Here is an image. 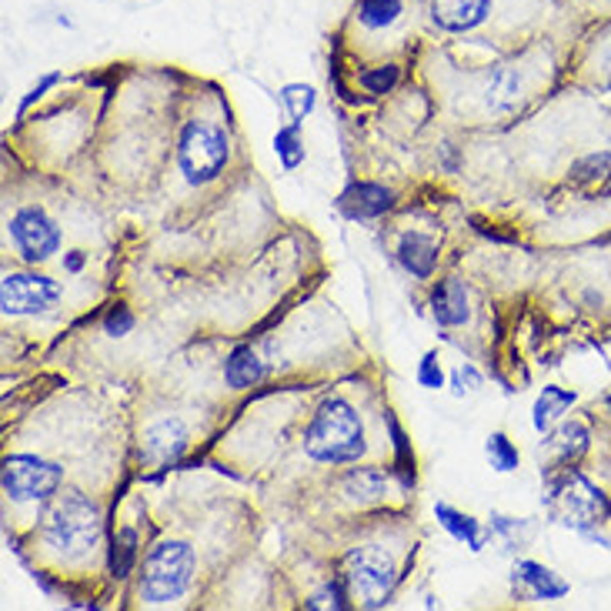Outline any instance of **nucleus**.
I'll return each instance as SVG.
<instances>
[{
  "instance_id": "obj_16",
  "label": "nucleus",
  "mask_w": 611,
  "mask_h": 611,
  "mask_svg": "<svg viewBox=\"0 0 611 611\" xmlns=\"http://www.w3.org/2000/svg\"><path fill=\"white\" fill-rule=\"evenodd\" d=\"M521 98V71L508 61L494 64L484 81V108L491 114H508Z\"/></svg>"
},
{
  "instance_id": "obj_22",
  "label": "nucleus",
  "mask_w": 611,
  "mask_h": 611,
  "mask_svg": "<svg viewBox=\"0 0 611 611\" xmlns=\"http://www.w3.org/2000/svg\"><path fill=\"white\" fill-rule=\"evenodd\" d=\"M404 18V0H358L354 21L364 31H391Z\"/></svg>"
},
{
  "instance_id": "obj_3",
  "label": "nucleus",
  "mask_w": 611,
  "mask_h": 611,
  "mask_svg": "<svg viewBox=\"0 0 611 611\" xmlns=\"http://www.w3.org/2000/svg\"><path fill=\"white\" fill-rule=\"evenodd\" d=\"M368 451L361 414L341 394L318 404L304 428V454L318 464H358Z\"/></svg>"
},
{
  "instance_id": "obj_30",
  "label": "nucleus",
  "mask_w": 611,
  "mask_h": 611,
  "mask_svg": "<svg viewBox=\"0 0 611 611\" xmlns=\"http://www.w3.org/2000/svg\"><path fill=\"white\" fill-rule=\"evenodd\" d=\"M354 604V598H351V591H348V581L344 578H334V581H328L318 594H311L308 598V608H334V611H344V608H351Z\"/></svg>"
},
{
  "instance_id": "obj_33",
  "label": "nucleus",
  "mask_w": 611,
  "mask_h": 611,
  "mask_svg": "<svg viewBox=\"0 0 611 611\" xmlns=\"http://www.w3.org/2000/svg\"><path fill=\"white\" fill-rule=\"evenodd\" d=\"M134 324H138V318H134V311L128 308V304H114L108 314H104V321H101V328H104V334L108 338H128L131 331H134Z\"/></svg>"
},
{
  "instance_id": "obj_35",
  "label": "nucleus",
  "mask_w": 611,
  "mask_h": 611,
  "mask_svg": "<svg viewBox=\"0 0 611 611\" xmlns=\"http://www.w3.org/2000/svg\"><path fill=\"white\" fill-rule=\"evenodd\" d=\"M61 81H64V74H61V71H48V74H41V78H38V84H34V88L24 94V101L18 104V118H24V114H28L41 98H48V91H54Z\"/></svg>"
},
{
  "instance_id": "obj_8",
  "label": "nucleus",
  "mask_w": 611,
  "mask_h": 611,
  "mask_svg": "<svg viewBox=\"0 0 611 611\" xmlns=\"http://www.w3.org/2000/svg\"><path fill=\"white\" fill-rule=\"evenodd\" d=\"M64 298V288L38 271H11L0 281V308L8 318H31L54 311Z\"/></svg>"
},
{
  "instance_id": "obj_32",
  "label": "nucleus",
  "mask_w": 611,
  "mask_h": 611,
  "mask_svg": "<svg viewBox=\"0 0 611 611\" xmlns=\"http://www.w3.org/2000/svg\"><path fill=\"white\" fill-rule=\"evenodd\" d=\"M448 384H451V394L454 398H464V394H478L484 388V378L474 364H458L451 374H448Z\"/></svg>"
},
{
  "instance_id": "obj_36",
  "label": "nucleus",
  "mask_w": 611,
  "mask_h": 611,
  "mask_svg": "<svg viewBox=\"0 0 611 611\" xmlns=\"http://www.w3.org/2000/svg\"><path fill=\"white\" fill-rule=\"evenodd\" d=\"M84 264H88V254H84V251H68V254H64V271H68V274H78Z\"/></svg>"
},
{
  "instance_id": "obj_4",
  "label": "nucleus",
  "mask_w": 611,
  "mask_h": 611,
  "mask_svg": "<svg viewBox=\"0 0 611 611\" xmlns=\"http://www.w3.org/2000/svg\"><path fill=\"white\" fill-rule=\"evenodd\" d=\"M194 568H198V558H194V548L188 541H178V538L158 541L148 551L144 568H141V581H138L141 601L151 608H164V604L181 601L184 591L191 588Z\"/></svg>"
},
{
  "instance_id": "obj_20",
  "label": "nucleus",
  "mask_w": 611,
  "mask_h": 611,
  "mask_svg": "<svg viewBox=\"0 0 611 611\" xmlns=\"http://www.w3.org/2000/svg\"><path fill=\"white\" fill-rule=\"evenodd\" d=\"M434 518H438V524L454 538V541H461L468 551H481L484 548V541H488V531H484V524L478 521V518H471L468 511H458L454 504H448V501H438L434 504Z\"/></svg>"
},
{
  "instance_id": "obj_10",
  "label": "nucleus",
  "mask_w": 611,
  "mask_h": 611,
  "mask_svg": "<svg viewBox=\"0 0 611 611\" xmlns=\"http://www.w3.org/2000/svg\"><path fill=\"white\" fill-rule=\"evenodd\" d=\"M191 444V431L181 418H161L154 421L141 438V464L148 468H171L184 458Z\"/></svg>"
},
{
  "instance_id": "obj_28",
  "label": "nucleus",
  "mask_w": 611,
  "mask_h": 611,
  "mask_svg": "<svg viewBox=\"0 0 611 611\" xmlns=\"http://www.w3.org/2000/svg\"><path fill=\"white\" fill-rule=\"evenodd\" d=\"M281 104H284V111L294 124H304V118H311V111L318 108V91L311 84H301V81L284 84L281 88Z\"/></svg>"
},
{
  "instance_id": "obj_37",
  "label": "nucleus",
  "mask_w": 611,
  "mask_h": 611,
  "mask_svg": "<svg viewBox=\"0 0 611 611\" xmlns=\"http://www.w3.org/2000/svg\"><path fill=\"white\" fill-rule=\"evenodd\" d=\"M608 408H611V398H608Z\"/></svg>"
},
{
  "instance_id": "obj_6",
  "label": "nucleus",
  "mask_w": 611,
  "mask_h": 611,
  "mask_svg": "<svg viewBox=\"0 0 611 611\" xmlns=\"http://www.w3.org/2000/svg\"><path fill=\"white\" fill-rule=\"evenodd\" d=\"M341 578L348 581V591L354 604L361 608H384L394 594L398 584V568L388 548L381 544H358L344 554V571Z\"/></svg>"
},
{
  "instance_id": "obj_19",
  "label": "nucleus",
  "mask_w": 611,
  "mask_h": 611,
  "mask_svg": "<svg viewBox=\"0 0 611 611\" xmlns=\"http://www.w3.org/2000/svg\"><path fill=\"white\" fill-rule=\"evenodd\" d=\"M264 374H268V368L251 344H238L224 358V381L231 391H251L264 381Z\"/></svg>"
},
{
  "instance_id": "obj_5",
  "label": "nucleus",
  "mask_w": 611,
  "mask_h": 611,
  "mask_svg": "<svg viewBox=\"0 0 611 611\" xmlns=\"http://www.w3.org/2000/svg\"><path fill=\"white\" fill-rule=\"evenodd\" d=\"M228 158H231V144H228V134L218 124L194 118L181 128L178 168H181V174L191 188H204V184L218 181L221 171L228 168Z\"/></svg>"
},
{
  "instance_id": "obj_11",
  "label": "nucleus",
  "mask_w": 611,
  "mask_h": 611,
  "mask_svg": "<svg viewBox=\"0 0 611 611\" xmlns=\"http://www.w3.org/2000/svg\"><path fill=\"white\" fill-rule=\"evenodd\" d=\"M491 0H428V21L448 38H464L491 18Z\"/></svg>"
},
{
  "instance_id": "obj_29",
  "label": "nucleus",
  "mask_w": 611,
  "mask_h": 611,
  "mask_svg": "<svg viewBox=\"0 0 611 611\" xmlns=\"http://www.w3.org/2000/svg\"><path fill=\"white\" fill-rule=\"evenodd\" d=\"M388 431H391V448H394V471L401 474V484L411 488L414 484V451L408 434L401 431V424L394 418H388Z\"/></svg>"
},
{
  "instance_id": "obj_18",
  "label": "nucleus",
  "mask_w": 611,
  "mask_h": 611,
  "mask_svg": "<svg viewBox=\"0 0 611 611\" xmlns=\"http://www.w3.org/2000/svg\"><path fill=\"white\" fill-rule=\"evenodd\" d=\"M514 581H521L538 601H561L571 591V584L558 571H551L548 564L528 561V558L514 561Z\"/></svg>"
},
{
  "instance_id": "obj_21",
  "label": "nucleus",
  "mask_w": 611,
  "mask_h": 611,
  "mask_svg": "<svg viewBox=\"0 0 611 611\" xmlns=\"http://www.w3.org/2000/svg\"><path fill=\"white\" fill-rule=\"evenodd\" d=\"M574 401H578L574 391L558 388V384H548V388L534 398V408H531V424H534V431H538V434L551 431V428L561 421V414H564Z\"/></svg>"
},
{
  "instance_id": "obj_26",
  "label": "nucleus",
  "mask_w": 611,
  "mask_h": 611,
  "mask_svg": "<svg viewBox=\"0 0 611 611\" xmlns=\"http://www.w3.org/2000/svg\"><path fill=\"white\" fill-rule=\"evenodd\" d=\"M358 84L368 98H384L391 94L398 84H401V64L388 61V64H374V68H364L358 74Z\"/></svg>"
},
{
  "instance_id": "obj_9",
  "label": "nucleus",
  "mask_w": 611,
  "mask_h": 611,
  "mask_svg": "<svg viewBox=\"0 0 611 611\" xmlns=\"http://www.w3.org/2000/svg\"><path fill=\"white\" fill-rule=\"evenodd\" d=\"M11 241L18 248V254L28 261V264H44L51 261L58 251H61V228L58 221L38 208V204H28L21 208L14 218H11Z\"/></svg>"
},
{
  "instance_id": "obj_1",
  "label": "nucleus",
  "mask_w": 611,
  "mask_h": 611,
  "mask_svg": "<svg viewBox=\"0 0 611 611\" xmlns=\"http://www.w3.org/2000/svg\"><path fill=\"white\" fill-rule=\"evenodd\" d=\"M101 534H104L101 508L81 488H64L48 501L41 518V538L51 551L64 554L68 561H81L101 544Z\"/></svg>"
},
{
  "instance_id": "obj_13",
  "label": "nucleus",
  "mask_w": 611,
  "mask_h": 611,
  "mask_svg": "<svg viewBox=\"0 0 611 611\" xmlns=\"http://www.w3.org/2000/svg\"><path fill=\"white\" fill-rule=\"evenodd\" d=\"M428 308H431V318L441 328H461V324H468V318H471V298H468L464 281L461 278L434 281L431 298H428Z\"/></svg>"
},
{
  "instance_id": "obj_15",
  "label": "nucleus",
  "mask_w": 611,
  "mask_h": 611,
  "mask_svg": "<svg viewBox=\"0 0 611 611\" xmlns=\"http://www.w3.org/2000/svg\"><path fill=\"white\" fill-rule=\"evenodd\" d=\"M398 264L411 278L431 281L434 271H438V241L431 234H421V231L401 234V241H398Z\"/></svg>"
},
{
  "instance_id": "obj_14",
  "label": "nucleus",
  "mask_w": 611,
  "mask_h": 611,
  "mask_svg": "<svg viewBox=\"0 0 611 611\" xmlns=\"http://www.w3.org/2000/svg\"><path fill=\"white\" fill-rule=\"evenodd\" d=\"M338 204L354 221H374V218H381L394 208V191L384 188V184H374V181H354L338 198Z\"/></svg>"
},
{
  "instance_id": "obj_23",
  "label": "nucleus",
  "mask_w": 611,
  "mask_h": 611,
  "mask_svg": "<svg viewBox=\"0 0 611 611\" xmlns=\"http://www.w3.org/2000/svg\"><path fill=\"white\" fill-rule=\"evenodd\" d=\"M138 558H141V551H138V531L134 528H118L114 538H111V574L118 581L131 578Z\"/></svg>"
},
{
  "instance_id": "obj_34",
  "label": "nucleus",
  "mask_w": 611,
  "mask_h": 611,
  "mask_svg": "<svg viewBox=\"0 0 611 611\" xmlns=\"http://www.w3.org/2000/svg\"><path fill=\"white\" fill-rule=\"evenodd\" d=\"M491 534H501L508 548H521L528 538V521L524 518H504V514H491Z\"/></svg>"
},
{
  "instance_id": "obj_12",
  "label": "nucleus",
  "mask_w": 611,
  "mask_h": 611,
  "mask_svg": "<svg viewBox=\"0 0 611 611\" xmlns=\"http://www.w3.org/2000/svg\"><path fill=\"white\" fill-rule=\"evenodd\" d=\"M591 448V431L584 421H561L554 424L551 431H544V441H541V458L548 461V468L541 471H551V468H574Z\"/></svg>"
},
{
  "instance_id": "obj_2",
  "label": "nucleus",
  "mask_w": 611,
  "mask_h": 611,
  "mask_svg": "<svg viewBox=\"0 0 611 611\" xmlns=\"http://www.w3.org/2000/svg\"><path fill=\"white\" fill-rule=\"evenodd\" d=\"M544 478V504L551 508V518L584 538H594L608 544V538L598 534V528L611 518V498L591 484L578 468H551L541 471Z\"/></svg>"
},
{
  "instance_id": "obj_25",
  "label": "nucleus",
  "mask_w": 611,
  "mask_h": 611,
  "mask_svg": "<svg viewBox=\"0 0 611 611\" xmlns=\"http://www.w3.org/2000/svg\"><path fill=\"white\" fill-rule=\"evenodd\" d=\"M571 181L581 188V191H594L598 181H611V154L608 151H598V154H584L581 161L571 164Z\"/></svg>"
},
{
  "instance_id": "obj_24",
  "label": "nucleus",
  "mask_w": 611,
  "mask_h": 611,
  "mask_svg": "<svg viewBox=\"0 0 611 611\" xmlns=\"http://www.w3.org/2000/svg\"><path fill=\"white\" fill-rule=\"evenodd\" d=\"M484 458H488V464H491L498 474H511V471H518V464H521V451H518V444H514L504 431H491V434L484 438Z\"/></svg>"
},
{
  "instance_id": "obj_27",
  "label": "nucleus",
  "mask_w": 611,
  "mask_h": 611,
  "mask_svg": "<svg viewBox=\"0 0 611 611\" xmlns=\"http://www.w3.org/2000/svg\"><path fill=\"white\" fill-rule=\"evenodd\" d=\"M274 154H278V161H281V168L291 174V171H298L301 164H304V141H301V124H284V128H278V134H274Z\"/></svg>"
},
{
  "instance_id": "obj_31",
  "label": "nucleus",
  "mask_w": 611,
  "mask_h": 611,
  "mask_svg": "<svg viewBox=\"0 0 611 611\" xmlns=\"http://www.w3.org/2000/svg\"><path fill=\"white\" fill-rule=\"evenodd\" d=\"M414 378H418V384H421V388H428V391H441V388L448 384V374H444V368H441L438 351H424V358L418 361Z\"/></svg>"
},
{
  "instance_id": "obj_7",
  "label": "nucleus",
  "mask_w": 611,
  "mask_h": 611,
  "mask_svg": "<svg viewBox=\"0 0 611 611\" xmlns=\"http://www.w3.org/2000/svg\"><path fill=\"white\" fill-rule=\"evenodd\" d=\"M0 484L11 501L48 504L64 484V468L41 454H8L4 468H0Z\"/></svg>"
},
{
  "instance_id": "obj_17",
  "label": "nucleus",
  "mask_w": 611,
  "mask_h": 611,
  "mask_svg": "<svg viewBox=\"0 0 611 611\" xmlns=\"http://www.w3.org/2000/svg\"><path fill=\"white\" fill-rule=\"evenodd\" d=\"M388 491H391V481L378 468H348V474L341 478V494L358 508L381 504Z\"/></svg>"
}]
</instances>
